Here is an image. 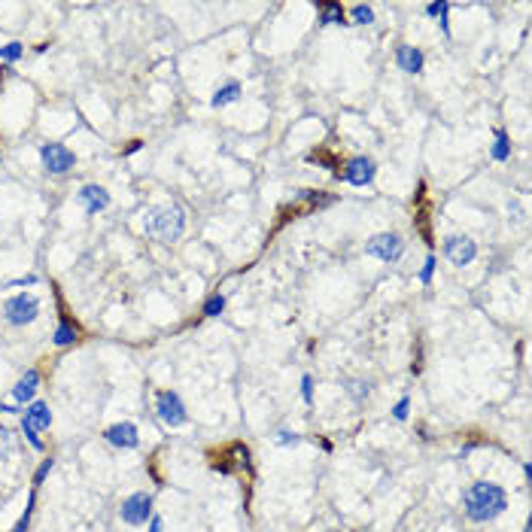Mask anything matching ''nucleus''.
Wrapping results in <instances>:
<instances>
[{
  "label": "nucleus",
  "instance_id": "f03ea898",
  "mask_svg": "<svg viewBox=\"0 0 532 532\" xmlns=\"http://www.w3.org/2000/svg\"><path fill=\"white\" fill-rule=\"evenodd\" d=\"M143 231L165 244H174L186 231V210L180 204H165V207H149L143 216Z\"/></svg>",
  "mask_w": 532,
  "mask_h": 532
},
{
  "label": "nucleus",
  "instance_id": "dca6fc26",
  "mask_svg": "<svg viewBox=\"0 0 532 532\" xmlns=\"http://www.w3.org/2000/svg\"><path fill=\"white\" fill-rule=\"evenodd\" d=\"M52 341H55V347H71V344L80 341V329H76L73 322L61 320L58 329H55V335H52Z\"/></svg>",
  "mask_w": 532,
  "mask_h": 532
},
{
  "label": "nucleus",
  "instance_id": "aec40b11",
  "mask_svg": "<svg viewBox=\"0 0 532 532\" xmlns=\"http://www.w3.org/2000/svg\"><path fill=\"white\" fill-rule=\"evenodd\" d=\"M222 311H226V295H219V292H216V295H210V298H207V302H204V317H219V313Z\"/></svg>",
  "mask_w": 532,
  "mask_h": 532
},
{
  "label": "nucleus",
  "instance_id": "9b49d317",
  "mask_svg": "<svg viewBox=\"0 0 532 532\" xmlns=\"http://www.w3.org/2000/svg\"><path fill=\"white\" fill-rule=\"evenodd\" d=\"M76 201H80V207L89 216H98L101 210L110 207V192H107L104 186H82L80 195H76Z\"/></svg>",
  "mask_w": 532,
  "mask_h": 532
},
{
  "label": "nucleus",
  "instance_id": "39448f33",
  "mask_svg": "<svg viewBox=\"0 0 532 532\" xmlns=\"http://www.w3.org/2000/svg\"><path fill=\"white\" fill-rule=\"evenodd\" d=\"M402 253H405V241H402V235H396V231L374 235L372 241L365 244V256L380 259V262H387V265H392V262L402 259Z\"/></svg>",
  "mask_w": 532,
  "mask_h": 532
},
{
  "label": "nucleus",
  "instance_id": "ddd939ff",
  "mask_svg": "<svg viewBox=\"0 0 532 532\" xmlns=\"http://www.w3.org/2000/svg\"><path fill=\"white\" fill-rule=\"evenodd\" d=\"M396 64H398V71H405V73H423V67H426V55H423L417 46H398L396 49Z\"/></svg>",
  "mask_w": 532,
  "mask_h": 532
},
{
  "label": "nucleus",
  "instance_id": "6e6552de",
  "mask_svg": "<svg viewBox=\"0 0 532 532\" xmlns=\"http://www.w3.org/2000/svg\"><path fill=\"white\" fill-rule=\"evenodd\" d=\"M40 158H43V167L49 174H67L76 165V156L67 149L64 143H43L40 146Z\"/></svg>",
  "mask_w": 532,
  "mask_h": 532
},
{
  "label": "nucleus",
  "instance_id": "c756f323",
  "mask_svg": "<svg viewBox=\"0 0 532 532\" xmlns=\"http://www.w3.org/2000/svg\"><path fill=\"white\" fill-rule=\"evenodd\" d=\"M149 532H165V523H161V517H156V514L149 517Z\"/></svg>",
  "mask_w": 532,
  "mask_h": 532
},
{
  "label": "nucleus",
  "instance_id": "a878e982",
  "mask_svg": "<svg viewBox=\"0 0 532 532\" xmlns=\"http://www.w3.org/2000/svg\"><path fill=\"white\" fill-rule=\"evenodd\" d=\"M302 398H304L307 405L313 402V377H311V374H304V377H302Z\"/></svg>",
  "mask_w": 532,
  "mask_h": 532
},
{
  "label": "nucleus",
  "instance_id": "412c9836",
  "mask_svg": "<svg viewBox=\"0 0 532 532\" xmlns=\"http://www.w3.org/2000/svg\"><path fill=\"white\" fill-rule=\"evenodd\" d=\"M350 19L356 21V25H372V21H374V10H372V6H365V3H356L350 10Z\"/></svg>",
  "mask_w": 532,
  "mask_h": 532
},
{
  "label": "nucleus",
  "instance_id": "cd10ccee",
  "mask_svg": "<svg viewBox=\"0 0 532 532\" xmlns=\"http://www.w3.org/2000/svg\"><path fill=\"white\" fill-rule=\"evenodd\" d=\"M52 466H55V462H52V459H43V466L37 468V475H34V484H37V487H40V484L46 481V475L52 472Z\"/></svg>",
  "mask_w": 532,
  "mask_h": 532
},
{
  "label": "nucleus",
  "instance_id": "a211bd4d",
  "mask_svg": "<svg viewBox=\"0 0 532 532\" xmlns=\"http://www.w3.org/2000/svg\"><path fill=\"white\" fill-rule=\"evenodd\" d=\"M493 158L496 161H508L511 158V140H508V134L502 128L496 131V143H493Z\"/></svg>",
  "mask_w": 532,
  "mask_h": 532
},
{
  "label": "nucleus",
  "instance_id": "2eb2a0df",
  "mask_svg": "<svg viewBox=\"0 0 532 532\" xmlns=\"http://www.w3.org/2000/svg\"><path fill=\"white\" fill-rule=\"evenodd\" d=\"M320 25H347V12L341 3H320Z\"/></svg>",
  "mask_w": 532,
  "mask_h": 532
},
{
  "label": "nucleus",
  "instance_id": "6ab92c4d",
  "mask_svg": "<svg viewBox=\"0 0 532 532\" xmlns=\"http://www.w3.org/2000/svg\"><path fill=\"white\" fill-rule=\"evenodd\" d=\"M426 12L432 15V19H438L441 30H444L447 37H450V25H447V12H450V3H444V0H441V3H429V6H426Z\"/></svg>",
  "mask_w": 532,
  "mask_h": 532
},
{
  "label": "nucleus",
  "instance_id": "f3484780",
  "mask_svg": "<svg viewBox=\"0 0 532 532\" xmlns=\"http://www.w3.org/2000/svg\"><path fill=\"white\" fill-rule=\"evenodd\" d=\"M237 98H241V82H226L222 89H216V95H213V107H228V104H235Z\"/></svg>",
  "mask_w": 532,
  "mask_h": 532
},
{
  "label": "nucleus",
  "instance_id": "b1692460",
  "mask_svg": "<svg viewBox=\"0 0 532 532\" xmlns=\"http://www.w3.org/2000/svg\"><path fill=\"white\" fill-rule=\"evenodd\" d=\"M407 411H411V398H398V405L396 407H392V417H396V420H407Z\"/></svg>",
  "mask_w": 532,
  "mask_h": 532
},
{
  "label": "nucleus",
  "instance_id": "2f4dec72",
  "mask_svg": "<svg viewBox=\"0 0 532 532\" xmlns=\"http://www.w3.org/2000/svg\"><path fill=\"white\" fill-rule=\"evenodd\" d=\"M137 149H140V140H134V143H131L128 149H125V156H131V152H137Z\"/></svg>",
  "mask_w": 532,
  "mask_h": 532
},
{
  "label": "nucleus",
  "instance_id": "1a4fd4ad",
  "mask_svg": "<svg viewBox=\"0 0 532 532\" xmlns=\"http://www.w3.org/2000/svg\"><path fill=\"white\" fill-rule=\"evenodd\" d=\"M444 256L450 265H472V262L477 259V244L472 241V237H447V244H444Z\"/></svg>",
  "mask_w": 532,
  "mask_h": 532
},
{
  "label": "nucleus",
  "instance_id": "7ed1b4c3",
  "mask_svg": "<svg viewBox=\"0 0 532 532\" xmlns=\"http://www.w3.org/2000/svg\"><path fill=\"white\" fill-rule=\"evenodd\" d=\"M52 426V411L46 402H30L25 407V417H21V435L30 441L34 450H43V438L40 432Z\"/></svg>",
  "mask_w": 532,
  "mask_h": 532
},
{
  "label": "nucleus",
  "instance_id": "bb28decb",
  "mask_svg": "<svg viewBox=\"0 0 532 532\" xmlns=\"http://www.w3.org/2000/svg\"><path fill=\"white\" fill-rule=\"evenodd\" d=\"M298 441H302V438H298L295 432H286V429L277 432V444H280V447H289V444H298Z\"/></svg>",
  "mask_w": 532,
  "mask_h": 532
},
{
  "label": "nucleus",
  "instance_id": "4be33fe9",
  "mask_svg": "<svg viewBox=\"0 0 532 532\" xmlns=\"http://www.w3.org/2000/svg\"><path fill=\"white\" fill-rule=\"evenodd\" d=\"M21 55H25V46H21V43H6V46H0V61H6V64L19 61Z\"/></svg>",
  "mask_w": 532,
  "mask_h": 532
},
{
  "label": "nucleus",
  "instance_id": "9d476101",
  "mask_svg": "<svg viewBox=\"0 0 532 532\" xmlns=\"http://www.w3.org/2000/svg\"><path fill=\"white\" fill-rule=\"evenodd\" d=\"M374 174H377V165H374V158H368V156L350 158L344 167V180L350 183V186H368V183L374 180Z\"/></svg>",
  "mask_w": 532,
  "mask_h": 532
},
{
  "label": "nucleus",
  "instance_id": "423d86ee",
  "mask_svg": "<svg viewBox=\"0 0 532 532\" xmlns=\"http://www.w3.org/2000/svg\"><path fill=\"white\" fill-rule=\"evenodd\" d=\"M156 411H158V420L165 423V426H186L189 414H186V405H183V398L176 396L174 389H161L156 396Z\"/></svg>",
  "mask_w": 532,
  "mask_h": 532
},
{
  "label": "nucleus",
  "instance_id": "4468645a",
  "mask_svg": "<svg viewBox=\"0 0 532 532\" xmlns=\"http://www.w3.org/2000/svg\"><path fill=\"white\" fill-rule=\"evenodd\" d=\"M37 387H40V372H25V377H21L19 383L12 387V402L15 405H30L34 402V392H37Z\"/></svg>",
  "mask_w": 532,
  "mask_h": 532
},
{
  "label": "nucleus",
  "instance_id": "20e7f679",
  "mask_svg": "<svg viewBox=\"0 0 532 532\" xmlns=\"http://www.w3.org/2000/svg\"><path fill=\"white\" fill-rule=\"evenodd\" d=\"M37 317H40V298L37 295L21 292V295H12L3 302V320L10 322V326H28V322H34Z\"/></svg>",
  "mask_w": 532,
  "mask_h": 532
},
{
  "label": "nucleus",
  "instance_id": "f8f14e48",
  "mask_svg": "<svg viewBox=\"0 0 532 532\" xmlns=\"http://www.w3.org/2000/svg\"><path fill=\"white\" fill-rule=\"evenodd\" d=\"M104 438L113 447H122V450H134V447L140 444V435H137L134 423H116V426H110L104 432Z\"/></svg>",
  "mask_w": 532,
  "mask_h": 532
},
{
  "label": "nucleus",
  "instance_id": "f257e3e1",
  "mask_svg": "<svg viewBox=\"0 0 532 532\" xmlns=\"http://www.w3.org/2000/svg\"><path fill=\"white\" fill-rule=\"evenodd\" d=\"M462 508H466V517L475 523H490L508 508V493L499 484L490 481H477L472 487H466L462 493Z\"/></svg>",
  "mask_w": 532,
  "mask_h": 532
},
{
  "label": "nucleus",
  "instance_id": "7c9ffc66",
  "mask_svg": "<svg viewBox=\"0 0 532 532\" xmlns=\"http://www.w3.org/2000/svg\"><path fill=\"white\" fill-rule=\"evenodd\" d=\"M350 392H353V396H356V398H362V396H368V387L362 389V383H353V387H350Z\"/></svg>",
  "mask_w": 532,
  "mask_h": 532
},
{
  "label": "nucleus",
  "instance_id": "0eeeda50",
  "mask_svg": "<svg viewBox=\"0 0 532 532\" xmlns=\"http://www.w3.org/2000/svg\"><path fill=\"white\" fill-rule=\"evenodd\" d=\"M119 517L125 520L128 526H143V523L152 517V496L149 493H134V496H128L119 508Z\"/></svg>",
  "mask_w": 532,
  "mask_h": 532
},
{
  "label": "nucleus",
  "instance_id": "c85d7f7f",
  "mask_svg": "<svg viewBox=\"0 0 532 532\" xmlns=\"http://www.w3.org/2000/svg\"><path fill=\"white\" fill-rule=\"evenodd\" d=\"M307 158H311V161H320V165H329L331 171H335V167H338V161L331 158V156H326V152H311V156H307Z\"/></svg>",
  "mask_w": 532,
  "mask_h": 532
},
{
  "label": "nucleus",
  "instance_id": "393cba45",
  "mask_svg": "<svg viewBox=\"0 0 532 532\" xmlns=\"http://www.w3.org/2000/svg\"><path fill=\"white\" fill-rule=\"evenodd\" d=\"M435 265H438L435 256H429L426 265H423V271H420V283H426V286H429V283H432V274H435Z\"/></svg>",
  "mask_w": 532,
  "mask_h": 532
},
{
  "label": "nucleus",
  "instance_id": "5701e85b",
  "mask_svg": "<svg viewBox=\"0 0 532 532\" xmlns=\"http://www.w3.org/2000/svg\"><path fill=\"white\" fill-rule=\"evenodd\" d=\"M34 502H37V496L30 493V496H28V508H25V514H21V520L12 526V532H28V526H30V514H34Z\"/></svg>",
  "mask_w": 532,
  "mask_h": 532
}]
</instances>
